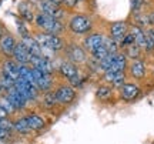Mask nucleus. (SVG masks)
Segmentation results:
<instances>
[{"instance_id":"obj_29","label":"nucleus","mask_w":154,"mask_h":144,"mask_svg":"<svg viewBox=\"0 0 154 144\" xmlns=\"http://www.w3.org/2000/svg\"><path fill=\"white\" fill-rule=\"evenodd\" d=\"M104 46H106V49H107V51H109L110 54H116V53H119V51H121L120 44H119L117 41H114L113 39H110L109 36H106Z\"/></svg>"},{"instance_id":"obj_16","label":"nucleus","mask_w":154,"mask_h":144,"mask_svg":"<svg viewBox=\"0 0 154 144\" xmlns=\"http://www.w3.org/2000/svg\"><path fill=\"white\" fill-rule=\"evenodd\" d=\"M127 69H128V59H127V56L123 51H119V53L113 54V60H111V66L109 69V72L126 73Z\"/></svg>"},{"instance_id":"obj_27","label":"nucleus","mask_w":154,"mask_h":144,"mask_svg":"<svg viewBox=\"0 0 154 144\" xmlns=\"http://www.w3.org/2000/svg\"><path fill=\"white\" fill-rule=\"evenodd\" d=\"M141 51H143V50L140 49L136 43H134V44H131V46H128L127 49L123 50V53L127 56V59H131V60H137V59H140Z\"/></svg>"},{"instance_id":"obj_24","label":"nucleus","mask_w":154,"mask_h":144,"mask_svg":"<svg viewBox=\"0 0 154 144\" xmlns=\"http://www.w3.org/2000/svg\"><path fill=\"white\" fill-rule=\"evenodd\" d=\"M42 104H43V107L47 109V110H51V109H54L56 106L59 104L54 90H50V91H46V93H44L43 97H42Z\"/></svg>"},{"instance_id":"obj_36","label":"nucleus","mask_w":154,"mask_h":144,"mask_svg":"<svg viewBox=\"0 0 154 144\" xmlns=\"http://www.w3.org/2000/svg\"><path fill=\"white\" fill-rule=\"evenodd\" d=\"M50 2H53V3H56V5L63 6V0H50Z\"/></svg>"},{"instance_id":"obj_6","label":"nucleus","mask_w":154,"mask_h":144,"mask_svg":"<svg viewBox=\"0 0 154 144\" xmlns=\"http://www.w3.org/2000/svg\"><path fill=\"white\" fill-rule=\"evenodd\" d=\"M59 72L63 77L66 78L70 86H77V84H80V70H79V67L77 64H73L70 61H64V63H61L60 67H59Z\"/></svg>"},{"instance_id":"obj_17","label":"nucleus","mask_w":154,"mask_h":144,"mask_svg":"<svg viewBox=\"0 0 154 144\" xmlns=\"http://www.w3.org/2000/svg\"><path fill=\"white\" fill-rule=\"evenodd\" d=\"M11 57H13V60L16 61L17 64H20V66H30L32 56H30V53L27 51V49L24 47V44H23L22 41L16 44V49L13 51Z\"/></svg>"},{"instance_id":"obj_14","label":"nucleus","mask_w":154,"mask_h":144,"mask_svg":"<svg viewBox=\"0 0 154 144\" xmlns=\"http://www.w3.org/2000/svg\"><path fill=\"white\" fill-rule=\"evenodd\" d=\"M128 73L131 78L134 80H143L146 76H147V66L141 59H137V60H131L128 63Z\"/></svg>"},{"instance_id":"obj_30","label":"nucleus","mask_w":154,"mask_h":144,"mask_svg":"<svg viewBox=\"0 0 154 144\" xmlns=\"http://www.w3.org/2000/svg\"><path fill=\"white\" fill-rule=\"evenodd\" d=\"M0 106L5 109L9 114H11L13 111H16V109H14V106L11 104V101L9 100V97L7 96H3V97H0Z\"/></svg>"},{"instance_id":"obj_10","label":"nucleus","mask_w":154,"mask_h":144,"mask_svg":"<svg viewBox=\"0 0 154 144\" xmlns=\"http://www.w3.org/2000/svg\"><path fill=\"white\" fill-rule=\"evenodd\" d=\"M130 30V24L127 22H114L109 26V37L120 44V41L127 36Z\"/></svg>"},{"instance_id":"obj_21","label":"nucleus","mask_w":154,"mask_h":144,"mask_svg":"<svg viewBox=\"0 0 154 144\" xmlns=\"http://www.w3.org/2000/svg\"><path fill=\"white\" fill-rule=\"evenodd\" d=\"M22 43L24 44V47L27 49L30 56H43V49L40 47V44L37 43V40L34 39L33 36L22 37Z\"/></svg>"},{"instance_id":"obj_5","label":"nucleus","mask_w":154,"mask_h":144,"mask_svg":"<svg viewBox=\"0 0 154 144\" xmlns=\"http://www.w3.org/2000/svg\"><path fill=\"white\" fill-rule=\"evenodd\" d=\"M66 56L69 61L73 63V64H83V63H86L87 61V51L84 50V47L80 44H77V43H70V44L66 46Z\"/></svg>"},{"instance_id":"obj_19","label":"nucleus","mask_w":154,"mask_h":144,"mask_svg":"<svg viewBox=\"0 0 154 144\" xmlns=\"http://www.w3.org/2000/svg\"><path fill=\"white\" fill-rule=\"evenodd\" d=\"M16 44H17V41L14 40V37L9 33L3 34V37L0 39V50H2V53L5 56H9V57H10V56L13 54L14 49H16Z\"/></svg>"},{"instance_id":"obj_7","label":"nucleus","mask_w":154,"mask_h":144,"mask_svg":"<svg viewBox=\"0 0 154 144\" xmlns=\"http://www.w3.org/2000/svg\"><path fill=\"white\" fill-rule=\"evenodd\" d=\"M119 96L124 103H131L141 96V87L136 83H124L119 89Z\"/></svg>"},{"instance_id":"obj_34","label":"nucleus","mask_w":154,"mask_h":144,"mask_svg":"<svg viewBox=\"0 0 154 144\" xmlns=\"http://www.w3.org/2000/svg\"><path fill=\"white\" fill-rule=\"evenodd\" d=\"M7 117H9V113L0 106V118H7Z\"/></svg>"},{"instance_id":"obj_8","label":"nucleus","mask_w":154,"mask_h":144,"mask_svg":"<svg viewBox=\"0 0 154 144\" xmlns=\"http://www.w3.org/2000/svg\"><path fill=\"white\" fill-rule=\"evenodd\" d=\"M54 93H56L59 104L61 106L72 104L74 101V99H76V89L73 86H70V84H60L54 90Z\"/></svg>"},{"instance_id":"obj_32","label":"nucleus","mask_w":154,"mask_h":144,"mask_svg":"<svg viewBox=\"0 0 154 144\" xmlns=\"http://www.w3.org/2000/svg\"><path fill=\"white\" fill-rule=\"evenodd\" d=\"M144 6V0H130V7H131V13L136 14L141 10V7Z\"/></svg>"},{"instance_id":"obj_15","label":"nucleus","mask_w":154,"mask_h":144,"mask_svg":"<svg viewBox=\"0 0 154 144\" xmlns=\"http://www.w3.org/2000/svg\"><path fill=\"white\" fill-rule=\"evenodd\" d=\"M126 73H116V72H107L103 73V81L106 84L111 86L113 89H120L124 83H127Z\"/></svg>"},{"instance_id":"obj_22","label":"nucleus","mask_w":154,"mask_h":144,"mask_svg":"<svg viewBox=\"0 0 154 144\" xmlns=\"http://www.w3.org/2000/svg\"><path fill=\"white\" fill-rule=\"evenodd\" d=\"M26 120L29 123V127L32 131H40V130H43L46 127V120H44L43 117L37 114V113H30L26 116Z\"/></svg>"},{"instance_id":"obj_37","label":"nucleus","mask_w":154,"mask_h":144,"mask_svg":"<svg viewBox=\"0 0 154 144\" xmlns=\"http://www.w3.org/2000/svg\"><path fill=\"white\" fill-rule=\"evenodd\" d=\"M3 27H2V24H0V39H2V37H3Z\"/></svg>"},{"instance_id":"obj_13","label":"nucleus","mask_w":154,"mask_h":144,"mask_svg":"<svg viewBox=\"0 0 154 144\" xmlns=\"http://www.w3.org/2000/svg\"><path fill=\"white\" fill-rule=\"evenodd\" d=\"M30 66L33 67V69H37L40 72L46 73V74H53L54 72V67L51 64V61L49 60V57H46V56H32V59H30Z\"/></svg>"},{"instance_id":"obj_39","label":"nucleus","mask_w":154,"mask_h":144,"mask_svg":"<svg viewBox=\"0 0 154 144\" xmlns=\"http://www.w3.org/2000/svg\"><path fill=\"white\" fill-rule=\"evenodd\" d=\"M77 2H83V0H77Z\"/></svg>"},{"instance_id":"obj_23","label":"nucleus","mask_w":154,"mask_h":144,"mask_svg":"<svg viewBox=\"0 0 154 144\" xmlns=\"http://www.w3.org/2000/svg\"><path fill=\"white\" fill-rule=\"evenodd\" d=\"M113 94H114V89L106 83L100 84L99 87H97V90H96V97H97L100 101H103V103L109 101V100L113 97Z\"/></svg>"},{"instance_id":"obj_20","label":"nucleus","mask_w":154,"mask_h":144,"mask_svg":"<svg viewBox=\"0 0 154 144\" xmlns=\"http://www.w3.org/2000/svg\"><path fill=\"white\" fill-rule=\"evenodd\" d=\"M19 69H20V64H17L14 60H6L5 64H3L2 74L6 76V77L11 78L13 81H16L17 78H19Z\"/></svg>"},{"instance_id":"obj_18","label":"nucleus","mask_w":154,"mask_h":144,"mask_svg":"<svg viewBox=\"0 0 154 144\" xmlns=\"http://www.w3.org/2000/svg\"><path fill=\"white\" fill-rule=\"evenodd\" d=\"M6 96L9 97V100L11 101V104L14 106V109H16V110H23V109L27 106V100H26V97H24L19 90L14 89V87L9 90Z\"/></svg>"},{"instance_id":"obj_38","label":"nucleus","mask_w":154,"mask_h":144,"mask_svg":"<svg viewBox=\"0 0 154 144\" xmlns=\"http://www.w3.org/2000/svg\"><path fill=\"white\" fill-rule=\"evenodd\" d=\"M153 76H154V67H153Z\"/></svg>"},{"instance_id":"obj_3","label":"nucleus","mask_w":154,"mask_h":144,"mask_svg":"<svg viewBox=\"0 0 154 144\" xmlns=\"http://www.w3.org/2000/svg\"><path fill=\"white\" fill-rule=\"evenodd\" d=\"M34 23H36V26L40 29V32H44V33L60 36L61 32L64 30V24L61 23V20H57L54 17L46 16L43 13H37V14H36Z\"/></svg>"},{"instance_id":"obj_4","label":"nucleus","mask_w":154,"mask_h":144,"mask_svg":"<svg viewBox=\"0 0 154 144\" xmlns=\"http://www.w3.org/2000/svg\"><path fill=\"white\" fill-rule=\"evenodd\" d=\"M34 5L37 7L38 13H43L46 16L54 17L57 20H61L64 17V9H63V6L56 5V3L50 2V0H36Z\"/></svg>"},{"instance_id":"obj_2","label":"nucleus","mask_w":154,"mask_h":144,"mask_svg":"<svg viewBox=\"0 0 154 144\" xmlns=\"http://www.w3.org/2000/svg\"><path fill=\"white\" fill-rule=\"evenodd\" d=\"M34 39L37 40V43L40 44V47L43 50H50V51H54V53H59V51H63L66 49V43L61 36H57V34H50V33H44V32H38L33 36Z\"/></svg>"},{"instance_id":"obj_31","label":"nucleus","mask_w":154,"mask_h":144,"mask_svg":"<svg viewBox=\"0 0 154 144\" xmlns=\"http://www.w3.org/2000/svg\"><path fill=\"white\" fill-rule=\"evenodd\" d=\"M0 130L9 131V133L13 130V121L9 120V117L7 118H0Z\"/></svg>"},{"instance_id":"obj_26","label":"nucleus","mask_w":154,"mask_h":144,"mask_svg":"<svg viewBox=\"0 0 154 144\" xmlns=\"http://www.w3.org/2000/svg\"><path fill=\"white\" fill-rule=\"evenodd\" d=\"M13 130H16L17 133H20V134H27L32 131L30 127H29L27 120H26V116L17 118L16 121H13Z\"/></svg>"},{"instance_id":"obj_11","label":"nucleus","mask_w":154,"mask_h":144,"mask_svg":"<svg viewBox=\"0 0 154 144\" xmlns=\"http://www.w3.org/2000/svg\"><path fill=\"white\" fill-rule=\"evenodd\" d=\"M104 40H106V34L100 33V32L90 33L83 40V47H84V50H86L87 53H91L93 50H96L97 47L104 44Z\"/></svg>"},{"instance_id":"obj_12","label":"nucleus","mask_w":154,"mask_h":144,"mask_svg":"<svg viewBox=\"0 0 154 144\" xmlns=\"http://www.w3.org/2000/svg\"><path fill=\"white\" fill-rule=\"evenodd\" d=\"M33 76H34V84L38 89V91H50L51 87H53V80H51V76L50 74H46V73L40 72L37 69H33Z\"/></svg>"},{"instance_id":"obj_1","label":"nucleus","mask_w":154,"mask_h":144,"mask_svg":"<svg viewBox=\"0 0 154 144\" xmlns=\"http://www.w3.org/2000/svg\"><path fill=\"white\" fill-rule=\"evenodd\" d=\"M69 30L72 32L73 34H77V36H83V34H90L91 30L94 27V22L93 19L87 14H82V13H77V14H73L70 19H69Z\"/></svg>"},{"instance_id":"obj_28","label":"nucleus","mask_w":154,"mask_h":144,"mask_svg":"<svg viewBox=\"0 0 154 144\" xmlns=\"http://www.w3.org/2000/svg\"><path fill=\"white\" fill-rule=\"evenodd\" d=\"M110 54L109 51H107V49H106V46L103 44V46H100V47H97L96 50H93L91 53H90V56H91V59H93L94 61H101V60H104L107 56Z\"/></svg>"},{"instance_id":"obj_9","label":"nucleus","mask_w":154,"mask_h":144,"mask_svg":"<svg viewBox=\"0 0 154 144\" xmlns=\"http://www.w3.org/2000/svg\"><path fill=\"white\" fill-rule=\"evenodd\" d=\"M14 89L19 90V91L26 97L27 101H30V100H36L37 99V96H38V93H40L38 89L34 86V84H32L30 81L24 80V78H17L16 81H14Z\"/></svg>"},{"instance_id":"obj_25","label":"nucleus","mask_w":154,"mask_h":144,"mask_svg":"<svg viewBox=\"0 0 154 144\" xmlns=\"http://www.w3.org/2000/svg\"><path fill=\"white\" fill-rule=\"evenodd\" d=\"M19 13L26 22H32L36 17V14L33 13V6L30 2H23L22 5L19 6Z\"/></svg>"},{"instance_id":"obj_33","label":"nucleus","mask_w":154,"mask_h":144,"mask_svg":"<svg viewBox=\"0 0 154 144\" xmlns=\"http://www.w3.org/2000/svg\"><path fill=\"white\" fill-rule=\"evenodd\" d=\"M77 3H79L77 0H63V6H66V7H70V9L76 7Z\"/></svg>"},{"instance_id":"obj_35","label":"nucleus","mask_w":154,"mask_h":144,"mask_svg":"<svg viewBox=\"0 0 154 144\" xmlns=\"http://www.w3.org/2000/svg\"><path fill=\"white\" fill-rule=\"evenodd\" d=\"M9 137V131H3V130H0V141H3L5 139Z\"/></svg>"}]
</instances>
